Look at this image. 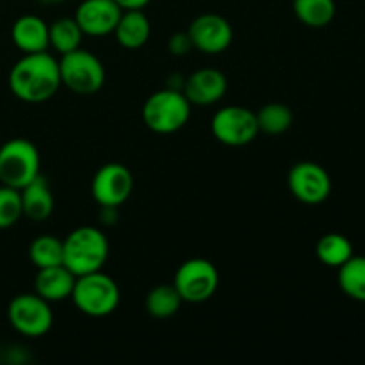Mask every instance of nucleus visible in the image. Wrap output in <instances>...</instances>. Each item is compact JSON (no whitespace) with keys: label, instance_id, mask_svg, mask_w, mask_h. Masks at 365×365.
I'll list each match as a JSON object with an SVG mask.
<instances>
[{"label":"nucleus","instance_id":"nucleus-5","mask_svg":"<svg viewBox=\"0 0 365 365\" xmlns=\"http://www.w3.org/2000/svg\"><path fill=\"white\" fill-rule=\"evenodd\" d=\"M39 152L24 138L9 139L0 146V184L21 189L39 175Z\"/></svg>","mask_w":365,"mask_h":365},{"label":"nucleus","instance_id":"nucleus-7","mask_svg":"<svg viewBox=\"0 0 365 365\" xmlns=\"http://www.w3.org/2000/svg\"><path fill=\"white\" fill-rule=\"evenodd\" d=\"M9 323L18 334L25 337H43L48 334L53 323L50 302L43 299L36 292L18 294L7 307Z\"/></svg>","mask_w":365,"mask_h":365},{"label":"nucleus","instance_id":"nucleus-14","mask_svg":"<svg viewBox=\"0 0 365 365\" xmlns=\"http://www.w3.org/2000/svg\"><path fill=\"white\" fill-rule=\"evenodd\" d=\"M228 88V81L225 73L214 68H202L195 71L184 81L182 93L185 98L196 106H210V103L220 102L225 96Z\"/></svg>","mask_w":365,"mask_h":365},{"label":"nucleus","instance_id":"nucleus-22","mask_svg":"<svg viewBox=\"0 0 365 365\" xmlns=\"http://www.w3.org/2000/svg\"><path fill=\"white\" fill-rule=\"evenodd\" d=\"M182 296L178 294L177 287L171 285H157L146 296V310L150 316L157 317V319H166V317L175 316L182 305Z\"/></svg>","mask_w":365,"mask_h":365},{"label":"nucleus","instance_id":"nucleus-12","mask_svg":"<svg viewBox=\"0 0 365 365\" xmlns=\"http://www.w3.org/2000/svg\"><path fill=\"white\" fill-rule=\"evenodd\" d=\"M192 46L203 53H221L230 46L234 31L227 18L221 14L205 13L196 16L187 29Z\"/></svg>","mask_w":365,"mask_h":365},{"label":"nucleus","instance_id":"nucleus-26","mask_svg":"<svg viewBox=\"0 0 365 365\" xmlns=\"http://www.w3.org/2000/svg\"><path fill=\"white\" fill-rule=\"evenodd\" d=\"M24 216L20 189L0 185V230L11 228Z\"/></svg>","mask_w":365,"mask_h":365},{"label":"nucleus","instance_id":"nucleus-28","mask_svg":"<svg viewBox=\"0 0 365 365\" xmlns=\"http://www.w3.org/2000/svg\"><path fill=\"white\" fill-rule=\"evenodd\" d=\"M116 2L120 4L121 9H143L152 0H116Z\"/></svg>","mask_w":365,"mask_h":365},{"label":"nucleus","instance_id":"nucleus-19","mask_svg":"<svg viewBox=\"0 0 365 365\" xmlns=\"http://www.w3.org/2000/svg\"><path fill=\"white\" fill-rule=\"evenodd\" d=\"M292 9L303 25L321 29L331 24L337 7H335V0H294Z\"/></svg>","mask_w":365,"mask_h":365},{"label":"nucleus","instance_id":"nucleus-13","mask_svg":"<svg viewBox=\"0 0 365 365\" xmlns=\"http://www.w3.org/2000/svg\"><path fill=\"white\" fill-rule=\"evenodd\" d=\"M121 9L116 0H84L75 11V20L84 36H107L114 32L120 21Z\"/></svg>","mask_w":365,"mask_h":365},{"label":"nucleus","instance_id":"nucleus-15","mask_svg":"<svg viewBox=\"0 0 365 365\" xmlns=\"http://www.w3.org/2000/svg\"><path fill=\"white\" fill-rule=\"evenodd\" d=\"M11 39L24 53L46 52L48 43V25L36 14H24L11 27Z\"/></svg>","mask_w":365,"mask_h":365},{"label":"nucleus","instance_id":"nucleus-6","mask_svg":"<svg viewBox=\"0 0 365 365\" xmlns=\"http://www.w3.org/2000/svg\"><path fill=\"white\" fill-rule=\"evenodd\" d=\"M59 73L61 86H66L75 95H93L106 82L102 61L84 48L61 56Z\"/></svg>","mask_w":365,"mask_h":365},{"label":"nucleus","instance_id":"nucleus-23","mask_svg":"<svg viewBox=\"0 0 365 365\" xmlns=\"http://www.w3.org/2000/svg\"><path fill=\"white\" fill-rule=\"evenodd\" d=\"M339 285L348 298L365 302V257L353 255L339 267Z\"/></svg>","mask_w":365,"mask_h":365},{"label":"nucleus","instance_id":"nucleus-27","mask_svg":"<svg viewBox=\"0 0 365 365\" xmlns=\"http://www.w3.org/2000/svg\"><path fill=\"white\" fill-rule=\"evenodd\" d=\"M168 48L171 50L173 56H185V53H189V50H192L195 46H192V41L191 38H189L187 32H175V34L171 36L170 43H168Z\"/></svg>","mask_w":365,"mask_h":365},{"label":"nucleus","instance_id":"nucleus-2","mask_svg":"<svg viewBox=\"0 0 365 365\" xmlns=\"http://www.w3.org/2000/svg\"><path fill=\"white\" fill-rule=\"evenodd\" d=\"M63 264L75 274L102 271L109 257V241L96 227H78L63 241Z\"/></svg>","mask_w":365,"mask_h":365},{"label":"nucleus","instance_id":"nucleus-25","mask_svg":"<svg viewBox=\"0 0 365 365\" xmlns=\"http://www.w3.org/2000/svg\"><path fill=\"white\" fill-rule=\"evenodd\" d=\"M257 114V123H259V130L266 132L269 135H280L291 128L294 116L292 110L289 109L285 103H267Z\"/></svg>","mask_w":365,"mask_h":365},{"label":"nucleus","instance_id":"nucleus-29","mask_svg":"<svg viewBox=\"0 0 365 365\" xmlns=\"http://www.w3.org/2000/svg\"><path fill=\"white\" fill-rule=\"evenodd\" d=\"M48 2H66V0H48Z\"/></svg>","mask_w":365,"mask_h":365},{"label":"nucleus","instance_id":"nucleus-8","mask_svg":"<svg viewBox=\"0 0 365 365\" xmlns=\"http://www.w3.org/2000/svg\"><path fill=\"white\" fill-rule=\"evenodd\" d=\"M173 285L187 303H202L212 298L220 285V273L207 259L185 260L175 273Z\"/></svg>","mask_w":365,"mask_h":365},{"label":"nucleus","instance_id":"nucleus-17","mask_svg":"<svg viewBox=\"0 0 365 365\" xmlns=\"http://www.w3.org/2000/svg\"><path fill=\"white\" fill-rule=\"evenodd\" d=\"M24 216L32 221H45L53 212V195L48 180L41 173L20 189Z\"/></svg>","mask_w":365,"mask_h":365},{"label":"nucleus","instance_id":"nucleus-3","mask_svg":"<svg viewBox=\"0 0 365 365\" xmlns=\"http://www.w3.org/2000/svg\"><path fill=\"white\" fill-rule=\"evenodd\" d=\"M191 116V102L180 89H160L152 93L143 106V121L157 134L180 130Z\"/></svg>","mask_w":365,"mask_h":365},{"label":"nucleus","instance_id":"nucleus-20","mask_svg":"<svg viewBox=\"0 0 365 365\" xmlns=\"http://www.w3.org/2000/svg\"><path fill=\"white\" fill-rule=\"evenodd\" d=\"M82 36L84 32L78 27L75 18H59L48 25V43L61 56L81 48Z\"/></svg>","mask_w":365,"mask_h":365},{"label":"nucleus","instance_id":"nucleus-16","mask_svg":"<svg viewBox=\"0 0 365 365\" xmlns=\"http://www.w3.org/2000/svg\"><path fill=\"white\" fill-rule=\"evenodd\" d=\"M77 277L64 264L38 269L34 278V292L46 302H63L71 298Z\"/></svg>","mask_w":365,"mask_h":365},{"label":"nucleus","instance_id":"nucleus-10","mask_svg":"<svg viewBox=\"0 0 365 365\" xmlns=\"http://www.w3.org/2000/svg\"><path fill=\"white\" fill-rule=\"evenodd\" d=\"M134 189L130 170L120 163L103 164L91 182V195L103 209H116L127 202Z\"/></svg>","mask_w":365,"mask_h":365},{"label":"nucleus","instance_id":"nucleus-18","mask_svg":"<svg viewBox=\"0 0 365 365\" xmlns=\"http://www.w3.org/2000/svg\"><path fill=\"white\" fill-rule=\"evenodd\" d=\"M150 34H152V25L141 9H123L114 29V36L123 48H141L148 41Z\"/></svg>","mask_w":365,"mask_h":365},{"label":"nucleus","instance_id":"nucleus-24","mask_svg":"<svg viewBox=\"0 0 365 365\" xmlns=\"http://www.w3.org/2000/svg\"><path fill=\"white\" fill-rule=\"evenodd\" d=\"M29 257H31V262L34 264L38 269L59 266V264H63L64 257L63 241L57 239L56 235H39V237H36L34 241L31 242Z\"/></svg>","mask_w":365,"mask_h":365},{"label":"nucleus","instance_id":"nucleus-1","mask_svg":"<svg viewBox=\"0 0 365 365\" xmlns=\"http://www.w3.org/2000/svg\"><path fill=\"white\" fill-rule=\"evenodd\" d=\"M9 88L16 98L27 103L46 102L61 88L59 61L48 52L24 53L11 68Z\"/></svg>","mask_w":365,"mask_h":365},{"label":"nucleus","instance_id":"nucleus-21","mask_svg":"<svg viewBox=\"0 0 365 365\" xmlns=\"http://www.w3.org/2000/svg\"><path fill=\"white\" fill-rule=\"evenodd\" d=\"M316 255L324 266L341 267L353 257V245L346 235L327 234L319 239L316 246Z\"/></svg>","mask_w":365,"mask_h":365},{"label":"nucleus","instance_id":"nucleus-11","mask_svg":"<svg viewBox=\"0 0 365 365\" xmlns=\"http://www.w3.org/2000/svg\"><path fill=\"white\" fill-rule=\"evenodd\" d=\"M289 189L296 200L307 205H319L330 196L331 178L317 163L303 160L289 171Z\"/></svg>","mask_w":365,"mask_h":365},{"label":"nucleus","instance_id":"nucleus-4","mask_svg":"<svg viewBox=\"0 0 365 365\" xmlns=\"http://www.w3.org/2000/svg\"><path fill=\"white\" fill-rule=\"evenodd\" d=\"M75 307L91 317H103L113 314L120 305V287L102 271L77 277L71 292Z\"/></svg>","mask_w":365,"mask_h":365},{"label":"nucleus","instance_id":"nucleus-9","mask_svg":"<svg viewBox=\"0 0 365 365\" xmlns=\"http://www.w3.org/2000/svg\"><path fill=\"white\" fill-rule=\"evenodd\" d=\"M214 138L227 146H245L259 134L257 114L248 107L227 106L217 110L212 118Z\"/></svg>","mask_w":365,"mask_h":365}]
</instances>
